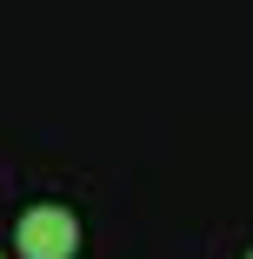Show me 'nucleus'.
I'll use <instances>...</instances> for the list:
<instances>
[{
	"label": "nucleus",
	"instance_id": "nucleus-1",
	"mask_svg": "<svg viewBox=\"0 0 253 259\" xmlns=\"http://www.w3.org/2000/svg\"><path fill=\"white\" fill-rule=\"evenodd\" d=\"M14 252L20 259H74L80 252V220L67 206H33V213H20Z\"/></svg>",
	"mask_w": 253,
	"mask_h": 259
},
{
	"label": "nucleus",
	"instance_id": "nucleus-3",
	"mask_svg": "<svg viewBox=\"0 0 253 259\" xmlns=\"http://www.w3.org/2000/svg\"><path fill=\"white\" fill-rule=\"evenodd\" d=\"M246 259H253V252H246Z\"/></svg>",
	"mask_w": 253,
	"mask_h": 259
},
{
	"label": "nucleus",
	"instance_id": "nucleus-2",
	"mask_svg": "<svg viewBox=\"0 0 253 259\" xmlns=\"http://www.w3.org/2000/svg\"><path fill=\"white\" fill-rule=\"evenodd\" d=\"M0 259H7V252H0Z\"/></svg>",
	"mask_w": 253,
	"mask_h": 259
}]
</instances>
